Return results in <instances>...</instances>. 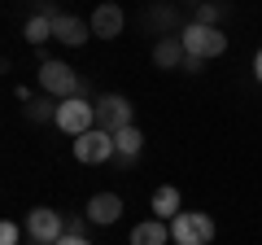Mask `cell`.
Instances as JSON below:
<instances>
[{
  "mask_svg": "<svg viewBox=\"0 0 262 245\" xmlns=\"http://www.w3.org/2000/svg\"><path fill=\"white\" fill-rule=\"evenodd\" d=\"M214 241V219L206 210H179L170 219V245H210Z\"/></svg>",
  "mask_w": 262,
  "mask_h": 245,
  "instance_id": "obj_1",
  "label": "cell"
},
{
  "mask_svg": "<svg viewBox=\"0 0 262 245\" xmlns=\"http://www.w3.org/2000/svg\"><path fill=\"white\" fill-rule=\"evenodd\" d=\"M179 39H184V48L192 57H201V62H210V57H223L227 53V35L219 27H206V22H192V27L179 31Z\"/></svg>",
  "mask_w": 262,
  "mask_h": 245,
  "instance_id": "obj_2",
  "label": "cell"
},
{
  "mask_svg": "<svg viewBox=\"0 0 262 245\" xmlns=\"http://www.w3.org/2000/svg\"><path fill=\"white\" fill-rule=\"evenodd\" d=\"M57 127H61L66 136H83L96 127V101H88V96H66L61 105H57Z\"/></svg>",
  "mask_w": 262,
  "mask_h": 245,
  "instance_id": "obj_3",
  "label": "cell"
},
{
  "mask_svg": "<svg viewBox=\"0 0 262 245\" xmlns=\"http://www.w3.org/2000/svg\"><path fill=\"white\" fill-rule=\"evenodd\" d=\"M136 105L127 101L122 92H101L96 96V127L105 132H122V127H136Z\"/></svg>",
  "mask_w": 262,
  "mask_h": 245,
  "instance_id": "obj_4",
  "label": "cell"
},
{
  "mask_svg": "<svg viewBox=\"0 0 262 245\" xmlns=\"http://www.w3.org/2000/svg\"><path fill=\"white\" fill-rule=\"evenodd\" d=\"M75 158L88 162V167H101V162L118 158V149H114V132H105V127H92V132L75 136Z\"/></svg>",
  "mask_w": 262,
  "mask_h": 245,
  "instance_id": "obj_5",
  "label": "cell"
},
{
  "mask_svg": "<svg viewBox=\"0 0 262 245\" xmlns=\"http://www.w3.org/2000/svg\"><path fill=\"white\" fill-rule=\"evenodd\" d=\"M27 236H31L35 245H57V241L66 236V223H61L57 210L35 206V210H27Z\"/></svg>",
  "mask_w": 262,
  "mask_h": 245,
  "instance_id": "obj_6",
  "label": "cell"
},
{
  "mask_svg": "<svg viewBox=\"0 0 262 245\" xmlns=\"http://www.w3.org/2000/svg\"><path fill=\"white\" fill-rule=\"evenodd\" d=\"M39 88H44L48 96H57V101H66V96L79 92V75H75V66H66V62H44V66H39Z\"/></svg>",
  "mask_w": 262,
  "mask_h": 245,
  "instance_id": "obj_7",
  "label": "cell"
},
{
  "mask_svg": "<svg viewBox=\"0 0 262 245\" xmlns=\"http://www.w3.org/2000/svg\"><path fill=\"white\" fill-rule=\"evenodd\" d=\"M88 22H92V35H96V39H114V35H122L127 13H122L118 0H105V5H96V13H92Z\"/></svg>",
  "mask_w": 262,
  "mask_h": 245,
  "instance_id": "obj_8",
  "label": "cell"
},
{
  "mask_svg": "<svg viewBox=\"0 0 262 245\" xmlns=\"http://www.w3.org/2000/svg\"><path fill=\"white\" fill-rule=\"evenodd\" d=\"M88 35H92V22L75 18V13H57V18H53V39H61L66 48L88 44Z\"/></svg>",
  "mask_w": 262,
  "mask_h": 245,
  "instance_id": "obj_9",
  "label": "cell"
},
{
  "mask_svg": "<svg viewBox=\"0 0 262 245\" xmlns=\"http://www.w3.org/2000/svg\"><path fill=\"white\" fill-rule=\"evenodd\" d=\"M83 215L92 219V223L110 228V223H118V219H122V197H118V193H96V197L88 201Z\"/></svg>",
  "mask_w": 262,
  "mask_h": 245,
  "instance_id": "obj_10",
  "label": "cell"
},
{
  "mask_svg": "<svg viewBox=\"0 0 262 245\" xmlns=\"http://www.w3.org/2000/svg\"><path fill=\"white\" fill-rule=\"evenodd\" d=\"M184 57H188V48H184V39H175V35H162L158 44H153V66L158 70H179Z\"/></svg>",
  "mask_w": 262,
  "mask_h": 245,
  "instance_id": "obj_11",
  "label": "cell"
},
{
  "mask_svg": "<svg viewBox=\"0 0 262 245\" xmlns=\"http://www.w3.org/2000/svg\"><path fill=\"white\" fill-rule=\"evenodd\" d=\"M170 241V223H162V219H144V223L131 228V241L127 245H166Z\"/></svg>",
  "mask_w": 262,
  "mask_h": 245,
  "instance_id": "obj_12",
  "label": "cell"
},
{
  "mask_svg": "<svg viewBox=\"0 0 262 245\" xmlns=\"http://www.w3.org/2000/svg\"><path fill=\"white\" fill-rule=\"evenodd\" d=\"M175 215H179V189L175 184H162V189L153 193V219L166 223V219H175Z\"/></svg>",
  "mask_w": 262,
  "mask_h": 245,
  "instance_id": "obj_13",
  "label": "cell"
},
{
  "mask_svg": "<svg viewBox=\"0 0 262 245\" xmlns=\"http://www.w3.org/2000/svg\"><path fill=\"white\" fill-rule=\"evenodd\" d=\"M114 149H118V162H131L136 153L144 149V136H140V127H122V132H114Z\"/></svg>",
  "mask_w": 262,
  "mask_h": 245,
  "instance_id": "obj_14",
  "label": "cell"
},
{
  "mask_svg": "<svg viewBox=\"0 0 262 245\" xmlns=\"http://www.w3.org/2000/svg\"><path fill=\"white\" fill-rule=\"evenodd\" d=\"M57 105H61V101H57V96H27V118L31 122H57Z\"/></svg>",
  "mask_w": 262,
  "mask_h": 245,
  "instance_id": "obj_15",
  "label": "cell"
},
{
  "mask_svg": "<svg viewBox=\"0 0 262 245\" xmlns=\"http://www.w3.org/2000/svg\"><path fill=\"white\" fill-rule=\"evenodd\" d=\"M22 35H27V44H44V39H53V18H44V13H31L27 27H22Z\"/></svg>",
  "mask_w": 262,
  "mask_h": 245,
  "instance_id": "obj_16",
  "label": "cell"
},
{
  "mask_svg": "<svg viewBox=\"0 0 262 245\" xmlns=\"http://www.w3.org/2000/svg\"><path fill=\"white\" fill-rule=\"evenodd\" d=\"M219 13H223V9H219V5H210V0H206V5H196V22H206V27H214Z\"/></svg>",
  "mask_w": 262,
  "mask_h": 245,
  "instance_id": "obj_17",
  "label": "cell"
},
{
  "mask_svg": "<svg viewBox=\"0 0 262 245\" xmlns=\"http://www.w3.org/2000/svg\"><path fill=\"white\" fill-rule=\"evenodd\" d=\"M92 223L88 215H75V219H66V236H83V228Z\"/></svg>",
  "mask_w": 262,
  "mask_h": 245,
  "instance_id": "obj_18",
  "label": "cell"
},
{
  "mask_svg": "<svg viewBox=\"0 0 262 245\" xmlns=\"http://www.w3.org/2000/svg\"><path fill=\"white\" fill-rule=\"evenodd\" d=\"M18 241H22L18 223H0V245H18Z\"/></svg>",
  "mask_w": 262,
  "mask_h": 245,
  "instance_id": "obj_19",
  "label": "cell"
},
{
  "mask_svg": "<svg viewBox=\"0 0 262 245\" xmlns=\"http://www.w3.org/2000/svg\"><path fill=\"white\" fill-rule=\"evenodd\" d=\"M179 70H188V75H201V57H192V53H188V57H184V66H179Z\"/></svg>",
  "mask_w": 262,
  "mask_h": 245,
  "instance_id": "obj_20",
  "label": "cell"
},
{
  "mask_svg": "<svg viewBox=\"0 0 262 245\" xmlns=\"http://www.w3.org/2000/svg\"><path fill=\"white\" fill-rule=\"evenodd\" d=\"M57 245H92V241H88V236H61Z\"/></svg>",
  "mask_w": 262,
  "mask_h": 245,
  "instance_id": "obj_21",
  "label": "cell"
},
{
  "mask_svg": "<svg viewBox=\"0 0 262 245\" xmlns=\"http://www.w3.org/2000/svg\"><path fill=\"white\" fill-rule=\"evenodd\" d=\"M253 75H258V84H262V48H258V57H253Z\"/></svg>",
  "mask_w": 262,
  "mask_h": 245,
  "instance_id": "obj_22",
  "label": "cell"
}]
</instances>
